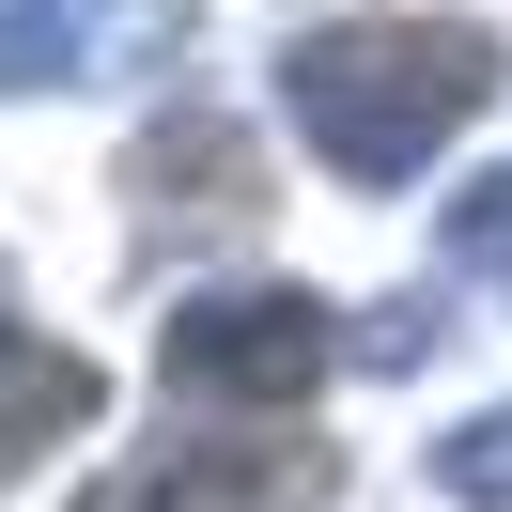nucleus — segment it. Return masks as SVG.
Instances as JSON below:
<instances>
[{"label":"nucleus","mask_w":512,"mask_h":512,"mask_svg":"<svg viewBox=\"0 0 512 512\" xmlns=\"http://www.w3.org/2000/svg\"><path fill=\"white\" fill-rule=\"evenodd\" d=\"M280 109L326 171L404 187V171H435V140H466L497 109V32H466V16H326V32H295Z\"/></svg>","instance_id":"f257e3e1"},{"label":"nucleus","mask_w":512,"mask_h":512,"mask_svg":"<svg viewBox=\"0 0 512 512\" xmlns=\"http://www.w3.org/2000/svg\"><path fill=\"white\" fill-rule=\"evenodd\" d=\"M156 373H171V404L280 419V404H311V388L342 373V311H326V295H280V280L187 295V311H171V342H156Z\"/></svg>","instance_id":"f03ea898"},{"label":"nucleus","mask_w":512,"mask_h":512,"mask_svg":"<svg viewBox=\"0 0 512 512\" xmlns=\"http://www.w3.org/2000/svg\"><path fill=\"white\" fill-rule=\"evenodd\" d=\"M125 202H140L156 233H171V218L233 233V218H264V171H249V140H233L218 109H171V125H156V140L125 156Z\"/></svg>","instance_id":"7ed1b4c3"},{"label":"nucleus","mask_w":512,"mask_h":512,"mask_svg":"<svg viewBox=\"0 0 512 512\" xmlns=\"http://www.w3.org/2000/svg\"><path fill=\"white\" fill-rule=\"evenodd\" d=\"M94 404H109V388H94V357H78V342H32V326H0V481L32 466V450H63Z\"/></svg>","instance_id":"20e7f679"},{"label":"nucleus","mask_w":512,"mask_h":512,"mask_svg":"<svg viewBox=\"0 0 512 512\" xmlns=\"http://www.w3.org/2000/svg\"><path fill=\"white\" fill-rule=\"evenodd\" d=\"M125 32H156L140 0H0V94H47V78H94Z\"/></svg>","instance_id":"39448f33"},{"label":"nucleus","mask_w":512,"mask_h":512,"mask_svg":"<svg viewBox=\"0 0 512 512\" xmlns=\"http://www.w3.org/2000/svg\"><path fill=\"white\" fill-rule=\"evenodd\" d=\"M311 450H156V466H125L109 497H78V512H171V497H249V481H295Z\"/></svg>","instance_id":"423d86ee"},{"label":"nucleus","mask_w":512,"mask_h":512,"mask_svg":"<svg viewBox=\"0 0 512 512\" xmlns=\"http://www.w3.org/2000/svg\"><path fill=\"white\" fill-rule=\"evenodd\" d=\"M435 481H450V497H481V512H512V404H481L466 435L435 450Z\"/></svg>","instance_id":"0eeeda50"},{"label":"nucleus","mask_w":512,"mask_h":512,"mask_svg":"<svg viewBox=\"0 0 512 512\" xmlns=\"http://www.w3.org/2000/svg\"><path fill=\"white\" fill-rule=\"evenodd\" d=\"M450 264H497V280H512V171H497V187H466V218H450Z\"/></svg>","instance_id":"6e6552de"}]
</instances>
